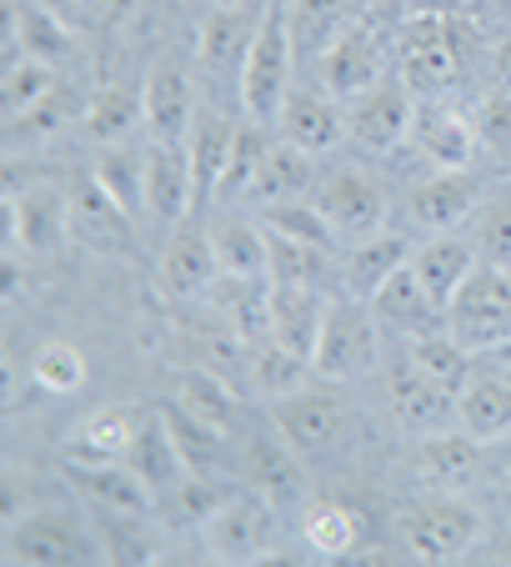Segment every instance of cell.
<instances>
[{"label":"cell","instance_id":"cell-1","mask_svg":"<svg viewBox=\"0 0 511 567\" xmlns=\"http://www.w3.org/2000/svg\"><path fill=\"white\" fill-rule=\"evenodd\" d=\"M241 111L261 126H277L286 96L296 91V41H291V21L286 6H267L261 11V31H255L251 51H246L241 65Z\"/></svg>","mask_w":511,"mask_h":567},{"label":"cell","instance_id":"cell-2","mask_svg":"<svg viewBox=\"0 0 511 567\" xmlns=\"http://www.w3.org/2000/svg\"><path fill=\"white\" fill-rule=\"evenodd\" d=\"M376 362H382V321H376L372 301L352 297V291L331 297L316 352H311L316 377L321 382H362L376 372Z\"/></svg>","mask_w":511,"mask_h":567},{"label":"cell","instance_id":"cell-3","mask_svg":"<svg viewBox=\"0 0 511 567\" xmlns=\"http://www.w3.org/2000/svg\"><path fill=\"white\" fill-rule=\"evenodd\" d=\"M447 332L471 357H491L511 347V267L477 261V271L447 301Z\"/></svg>","mask_w":511,"mask_h":567},{"label":"cell","instance_id":"cell-4","mask_svg":"<svg viewBox=\"0 0 511 567\" xmlns=\"http://www.w3.org/2000/svg\"><path fill=\"white\" fill-rule=\"evenodd\" d=\"M461 31L457 16H411L396 35V75L416 96H447L461 81Z\"/></svg>","mask_w":511,"mask_h":567},{"label":"cell","instance_id":"cell-5","mask_svg":"<svg viewBox=\"0 0 511 567\" xmlns=\"http://www.w3.org/2000/svg\"><path fill=\"white\" fill-rule=\"evenodd\" d=\"M196 533H201L211 563H267L281 547V507H271L255 487H246V493H231V503L216 517H206Z\"/></svg>","mask_w":511,"mask_h":567},{"label":"cell","instance_id":"cell-6","mask_svg":"<svg viewBox=\"0 0 511 567\" xmlns=\"http://www.w3.org/2000/svg\"><path fill=\"white\" fill-rule=\"evenodd\" d=\"M401 543L416 563H461L481 547V513L457 493H441L437 503H421L401 517Z\"/></svg>","mask_w":511,"mask_h":567},{"label":"cell","instance_id":"cell-7","mask_svg":"<svg viewBox=\"0 0 511 567\" xmlns=\"http://www.w3.org/2000/svg\"><path fill=\"white\" fill-rule=\"evenodd\" d=\"M0 553L6 563H31V567H71V563H101L106 547L85 527L65 523L61 513H25L21 523H6L0 533Z\"/></svg>","mask_w":511,"mask_h":567},{"label":"cell","instance_id":"cell-8","mask_svg":"<svg viewBox=\"0 0 511 567\" xmlns=\"http://www.w3.org/2000/svg\"><path fill=\"white\" fill-rule=\"evenodd\" d=\"M311 202L321 206V216L331 221V231L341 241H362V236L386 226V186L376 182L366 166H336L316 182Z\"/></svg>","mask_w":511,"mask_h":567},{"label":"cell","instance_id":"cell-9","mask_svg":"<svg viewBox=\"0 0 511 567\" xmlns=\"http://www.w3.org/2000/svg\"><path fill=\"white\" fill-rule=\"evenodd\" d=\"M386 75H392L386 51L376 41V31H366V25H352L316 55V86H326L336 101H362L372 86H382Z\"/></svg>","mask_w":511,"mask_h":567},{"label":"cell","instance_id":"cell-10","mask_svg":"<svg viewBox=\"0 0 511 567\" xmlns=\"http://www.w3.org/2000/svg\"><path fill=\"white\" fill-rule=\"evenodd\" d=\"M271 422H277L281 437L306 457V452H331L336 447V442L346 437V427H352V412H346L341 396L316 392V386H301V392L271 402Z\"/></svg>","mask_w":511,"mask_h":567},{"label":"cell","instance_id":"cell-11","mask_svg":"<svg viewBox=\"0 0 511 567\" xmlns=\"http://www.w3.org/2000/svg\"><path fill=\"white\" fill-rule=\"evenodd\" d=\"M411 146L421 151L437 172H461L477 161L481 131L467 111H457L447 96H421L416 101V121H411Z\"/></svg>","mask_w":511,"mask_h":567},{"label":"cell","instance_id":"cell-12","mask_svg":"<svg viewBox=\"0 0 511 567\" xmlns=\"http://www.w3.org/2000/svg\"><path fill=\"white\" fill-rule=\"evenodd\" d=\"M241 477L246 487L267 497L271 507L291 513L296 503H306V467H301V452L286 437H271V432H251L241 447Z\"/></svg>","mask_w":511,"mask_h":567},{"label":"cell","instance_id":"cell-13","mask_svg":"<svg viewBox=\"0 0 511 567\" xmlns=\"http://www.w3.org/2000/svg\"><path fill=\"white\" fill-rule=\"evenodd\" d=\"M416 101L421 96L392 71L382 86H372L362 101H352V111H346V121H352V141H362L366 151H392V146H401V141H411Z\"/></svg>","mask_w":511,"mask_h":567},{"label":"cell","instance_id":"cell-14","mask_svg":"<svg viewBox=\"0 0 511 567\" xmlns=\"http://www.w3.org/2000/svg\"><path fill=\"white\" fill-rule=\"evenodd\" d=\"M6 221H11V247L31 257H55L71 236V196L55 186H31V192L6 196Z\"/></svg>","mask_w":511,"mask_h":567},{"label":"cell","instance_id":"cell-15","mask_svg":"<svg viewBox=\"0 0 511 567\" xmlns=\"http://www.w3.org/2000/svg\"><path fill=\"white\" fill-rule=\"evenodd\" d=\"M481 447H487V442L471 437L467 427L426 432L411 452V472L431 493H467L481 477Z\"/></svg>","mask_w":511,"mask_h":567},{"label":"cell","instance_id":"cell-16","mask_svg":"<svg viewBox=\"0 0 511 567\" xmlns=\"http://www.w3.org/2000/svg\"><path fill=\"white\" fill-rule=\"evenodd\" d=\"M372 311H376V321H382L386 332L406 337V342L431 337V332H447V307L426 291V281L416 277L411 261L396 267L392 277L382 281V291L372 297Z\"/></svg>","mask_w":511,"mask_h":567},{"label":"cell","instance_id":"cell-17","mask_svg":"<svg viewBox=\"0 0 511 567\" xmlns=\"http://www.w3.org/2000/svg\"><path fill=\"white\" fill-rule=\"evenodd\" d=\"M216 277H221V261H216L211 226L181 221L160 251V291L170 301H201Z\"/></svg>","mask_w":511,"mask_h":567},{"label":"cell","instance_id":"cell-18","mask_svg":"<svg viewBox=\"0 0 511 567\" xmlns=\"http://www.w3.org/2000/svg\"><path fill=\"white\" fill-rule=\"evenodd\" d=\"M146 156V216L181 226L196 212V172L186 141H150Z\"/></svg>","mask_w":511,"mask_h":567},{"label":"cell","instance_id":"cell-19","mask_svg":"<svg viewBox=\"0 0 511 567\" xmlns=\"http://www.w3.org/2000/svg\"><path fill=\"white\" fill-rule=\"evenodd\" d=\"M65 477H71V487L81 493V503L101 517H150L156 513V493H150L126 462H106V467L71 462Z\"/></svg>","mask_w":511,"mask_h":567},{"label":"cell","instance_id":"cell-20","mask_svg":"<svg viewBox=\"0 0 511 567\" xmlns=\"http://www.w3.org/2000/svg\"><path fill=\"white\" fill-rule=\"evenodd\" d=\"M65 196H71V236L81 241V247L106 251V257H116V251L131 247L136 216H131L121 202H111V196L101 192L96 176H81Z\"/></svg>","mask_w":511,"mask_h":567},{"label":"cell","instance_id":"cell-21","mask_svg":"<svg viewBox=\"0 0 511 567\" xmlns=\"http://www.w3.org/2000/svg\"><path fill=\"white\" fill-rule=\"evenodd\" d=\"M281 136L296 141L301 151H311V156H321V151H336L341 141L352 136V121H346V111H341V101L331 96L326 86H296L286 96V106H281Z\"/></svg>","mask_w":511,"mask_h":567},{"label":"cell","instance_id":"cell-22","mask_svg":"<svg viewBox=\"0 0 511 567\" xmlns=\"http://www.w3.org/2000/svg\"><path fill=\"white\" fill-rule=\"evenodd\" d=\"M126 467L156 493V507H160V497H170L186 477H191V462H186L181 442H176V432H170V422L160 408L140 417V432L126 452Z\"/></svg>","mask_w":511,"mask_h":567},{"label":"cell","instance_id":"cell-23","mask_svg":"<svg viewBox=\"0 0 511 567\" xmlns=\"http://www.w3.org/2000/svg\"><path fill=\"white\" fill-rule=\"evenodd\" d=\"M386 392H392V417L401 422L406 432H416V437L441 432V427H457V392L441 386L437 377L416 372L411 362L396 367L392 382H386Z\"/></svg>","mask_w":511,"mask_h":567},{"label":"cell","instance_id":"cell-24","mask_svg":"<svg viewBox=\"0 0 511 567\" xmlns=\"http://www.w3.org/2000/svg\"><path fill=\"white\" fill-rule=\"evenodd\" d=\"M477 206H481V186H477V176H471V166L426 176V182L411 186V196H406V216H411L421 231H431V236L457 231Z\"/></svg>","mask_w":511,"mask_h":567},{"label":"cell","instance_id":"cell-25","mask_svg":"<svg viewBox=\"0 0 511 567\" xmlns=\"http://www.w3.org/2000/svg\"><path fill=\"white\" fill-rule=\"evenodd\" d=\"M201 301L246 347L271 342V277H231V271H221Z\"/></svg>","mask_w":511,"mask_h":567},{"label":"cell","instance_id":"cell-26","mask_svg":"<svg viewBox=\"0 0 511 567\" xmlns=\"http://www.w3.org/2000/svg\"><path fill=\"white\" fill-rule=\"evenodd\" d=\"M255 31H261V16H251L241 0L236 6H216L201 21V31H196V61H201V71L216 75V81H226V75L241 81V65H246Z\"/></svg>","mask_w":511,"mask_h":567},{"label":"cell","instance_id":"cell-27","mask_svg":"<svg viewBox=\"0 0 511 567\" xmlns=\"http://www.w3.org/2000/svg\"><path fill=\"white\" fill-rule=\"evenodd\" d=\"M146 412L136 408H96L91 417H81L65 432V462H91V467H106V462H126L131 442L140 432Z\"/></svg>","mask_w":511,"mask_h":567},{"label":"cell","instance_id":"cell-28","mask_svg":"<svg viewBox=\"0 0 511 567\" xmlns=\"http://www.w3.org/2000/svg\"><path fill=\"white\" fill-rule=\"evenodd\" d=\"M331 297L316 287H277L271 281V342H281L286 352L306 357L316 352V337H321V321H326Z\"/></svg>","mask_w":511,"mask_h":567},{"label":"cell","instance_id":"cell-29","mask_svg":"<svg viewBox=\"0 0 511 567\" xmlns=\"http://www.w3.org/2000/svg\"><path fill=\"white\" fill-rule=\"evenodd\" d=\"M140 86H146V131H150V141H186L191 136V126H196L191 75H181L176 65H156Z\"/></svg>","mask_w":511,"mask_h":567},{"label":"cell","instance_id":"cell-30","mask_svg":"<svg viewBox=\"0 0 511 567\" xmlns=\"http://www.w3.org/2000/svg\"><path fill=\"white\" fill-rule=\"evenodd\" d=\"M411 241L406 236H396V231H372V236H362V241H352V251L341 257V287L352 291V297H362V301H372L376 291H382V281L392 277L396 267H406L411 261Z\"/></svg>","mask_w":511,"mask_h":567},{"label":"cell","instance_id":"cell-31","mask_svg":"<svg viewBox=\"0 0 511 567\" xmlns=\"http://www.w3.org/2000/svg\"><path fill=\"white\" fill-rule=\"evenodd\" d=\"M316 192V166H311V151H301L296 141H271V151L261 156V172L251 182V202L255 206H281V202H301V196Z\"/></svg>","mask_w":511,"mask_h":567},{"label":"cell","instance_id":"cell-32","mask_svg":"<svg viewBox=\"0 0 511 567\" xmlns=\"http://www.w3.org/2000/svg\"><path fill=\"white\" fill-rule=\"evenodd\" d=\"M477 261H481L477 241H467V236H451V231H437L431 241H421V247L411 251L416 277L426 281V291H431L441 307H447V301L461 291V281L477 271Z\"/></svg>","mask_w":511,"mask_h":567},{"label":"cell","instance_id":"cell-33","mask_svg":"<svg viewBox=\"0 0 511 567\" xmlns=\"http://www.w3.org/2000/svg\"><path fill=\"white\" fill-rule=\"evenodd\" d=\"M457 427H467L481 442H501L511 432V377L471 372L457 392Z\"/></svg>","mask_w":511,"mask_h":567},{"label":"cell","instance_id":"cell-34","mask_svg":"<svg viewBox=\"0 0 511 567\" xmlns=\"http://www.w3.org/2000/svg\"><path fill=\"white\" fill-rule=\"evenodd\" d=\"M146 126V86H131V81H106V86L91 96L85 106L81 131L101 146L111 141H131V131Z\"/></svg>","mask_w":511,"mask_h":567},{"label":"cell","instance_id":"cell-35","mask_svg":"<svg viewBox=\"0 0 511 567\" xmlns=\"http://www.w3.org/2000/svg\"><path fill=\"white\" fill-rule=\"evenodd\" d=\"M231 141H236V121L211 116L201 111L186 136V151H191V172H196V206H211L216 192H221L226 161H231Z\"/></svg>","mask_w":511,"mask_h":567},{"label":"cell","instance_id":"cell-36","mask_svg":"<svg viewBox=\"0 0 511 567\" xmlns=\"http://www.w3.org/2000/svg\"><path fill=\"white\" fill-rule=\"evenodd\" d=\"M356 11L362 0H291L286 21H291V41H296V55H311L316 61L336 35H346L356 25Z\"/></svg>","mask_w":511,"mask_h":567},{"label":"cell","instance_id":"cell-37","mask_svg":"<svg viewBox=\"0 0 511 567\" xmlns=\"http://www.w3.org/2000/svg\"><path fill=\"white\" fill-rule=\"evenodd\" d=\"M146 156L150 151L131 146V141H111V146L91 161V176L101 182V192L126 206L136 221L146 216Z\"/></svg>","mask_w":511,"mask_h":567},{"label":"cell","instance_id":"cell-38","mask_svg":"<svg viewBox=\"0 0 511 567\" xmlns=\"http://www.w3.org/2000/svg\"><path fill=\"white\" fill-rule=\"evenodd\" d=\"M267 241H271L267 277L277 281V287H316V291H326V281L341 277L336 251L291 241V236H281V231H267Z\"/></svg>","mask_w":511,"mask_h":567},{"label":"cell","instance_id":"cell-39","mask_svg":"<svg viewBox=\"0 0 511 567\" xmlns=\"http://www.w3.org/2000/svg\"><path fill=\"white\" fill-rule=\"evenodd\" d=\"M170 402H176L181 412H191V417L211 422V427L231 432L236 392L221 372H211V367H186V372H176V382H170Z\"/></svg>","mask_w":511,"mask_h":567},{"label":"cell","instance_id":"cell-40","mask_svg":"<svg viewBox=\"0 0 511 567\" xmlns=\"http://www.w3.org/2000/svg\"><path fill=\"white\" fill-rule=\"evenodd\" d=\"M311 372H316V367H311L306 357L286 352L281 342H255L251 357H246V382H251L255 396H267V402H281V396L301 392Z\"/></svg>","mask_w":511,"mask_h":567},{"label":"cell","instance_id":"cell-41","mask_svg":"<svg viewBox=\"0 0 511 567\" xmlns=\"http://www.w3.org/2000/svg\"><path fill=\"white\" fill-rule=\"evenodd\" d=\"M211 241H216L221 271H231V277H267V261H271L267 226H251L241 216H221L211 226Z\"/></svg>","mask_w":511,"mask_h":567},{"label":"cell","instance_id":"cell-42","mask_svg":"<svg viewBox=\"0 0 511 567\" xmlns=\"http://www.w3.org/2000/svg\"><path fill=\"white\" fill-rule=\"evenodd\" d=\"M51 91H55V65L41 61V55H21L15 65L0 71V111H6V121H21L25 111L45 106Z\"/></svg>","mask_w":511,"mask_h":567},{"label":"cell","instance_id":"cell-43","mask_svg":"<svg viewBox=\"0 0 511 567\" xmlns=\"http://www.w3.org/2000/svg\"><path fill=\"white\" fill-rule=\"evenodd\" d=\"M6 16L15 21V31H21V41H25V51L31 55H41V61H51V65L71 55L75 25L65 21L55 6H11Z\"/></svg>","mask_w":511,"mask_h":567},{"label":"cell","instance_id":"cell-44","mask_svg":"<svg viewBox=\"0 0 511 567\" xmlns=\"http://www.w3.org/2000/svg\"><path fill=\"white\" fill-rule=\"evenodd\" d=\"M406 362H411L416 372L437 377V382L451 386V392H461V386H467V377H471V352L451 332H431V337L406 342Z\"/></svg>","mask_w":511,"mask_h":567},{"label":"cell","instance_id":"cell-45","mask_svg":"<svg viewBox=\"0 0 511 567\" xmlns=\"http://www.w3.org/2000/svg\"><path fill=\"white\" fill-rule=\"evenodd\" d=\"M231 493H236V487L216 482L211 472H191L176 493L160 497V513H166L170 523H181V527H201L206 517H216L226 503H231Z\"/></svg>","mask_w":511,"mask_h":567},{"label":"cell","instance_id":"cell-46","mask_svg":"<svg viewBox=\"0 0 511 567\" xmlns=\"http://www.w3.org/2000/svg\"><path fill=\"white\" fill-rule=\"evenodd\" d=\"M160 412H166V422H170V432H176V442H181L191 472H221L226 467V457H231V452H226V432L221 427H211V422L181 412L176 402H166Z\"/></svg>","mask_w":511,"mask_h":567},{"label":"cell","instance_id":"cell-47","mask_svg":"<svg viewBox=\"0 0 511 567\" xmlns=\"http://www.w3.org/2000/svg\"><path fill=\"white\" fill-rule=\"evenodd\" d=\"M271 151V136L261 121L246 116L241 126H236V141H231V161H226V176H221V192H216V202H236V196L251 192L255 172H261V156Z\"/></svg>","mask_w":511,"mask_h":567},{"label":"cell","instance_id":"cell-48","mask_svg":"<svg viewBox=\"0 0 511 567\" xmlns=\"http://www.w3.org/2000/svg\"><path fill=\"white\" fill-rule=\"evenodd\" d=\"M306 543L316 547L321 557H346L362 543V513L341 503H311L306 507Z\"/></svg>","mask_w":511,"mask_h":567},{"label":"cell","instance_id":"cell-49","mask_svg":"<svg viewBox=\"0 0 511 567\" xmlns=\"http://www.w3.org/2000/svg\"><path fill=\"white\" fill-rule=\"evenodd\" d=\"M261 226L267 231H281V236H291V241H306V247H326V251H336L341 247V236L331 231V221L321 216V206L311 202V196H301V202H281V206H261Z\"/></svg>","mask_w":511,"mask_h":567},{"label":"cell","instance_id":"cell-50","mask_svg":"<svg viewBox=\"0 0 511 567\" xmlns=\"http://www.w3.org/2000/svg\"><path fill=\"white\" fill-rule=\"evenodd\" d=\"M31 382L41 386V392H51V396L75 392V386L85 382V357H81V347H71V342H45L41 352L31 357Z\"/></svg>","mask_w":511,"mask_h":567},{"label":"cell","instance_id":"cell-51","mask_svg":"<svg viewBox=\"0 0 511 567\" xmlns=\"http://www.w3.org/2000/svg\"><path fill=\"white\" fill-rule=\"evenodd\" d=\"M477 251L481 261H497V267H511V186H501L477 216Z\"/></svg>","mask_w":511,"mask_h":567},{"label":"cell","instance_id":"cell-52","mask_svg":"<svg viewBox=\"0 0 511 567\" xmlns=\"http://www.w3.org/2000/svg\"><path fill=\"white\" fill-rule=\"evenodd\" d=\"M111 533H106V563H156L160 543L146 533V517H106Z\"/></svg>","mask_w":511,"mask_h":567},{"label":"cell","instance_id":"cell-53","mask_svg":"<svg viewBox=\"0 0 511 567\" xmlns=\"http://www.w3.org/2000/svg\"><path fill=\"white\" fill-rule=\"evenodd\" d=\"M477 131H481V146L511 151V91H491V96L481 101Z\"/></svg>","mask_w":511,"mask_h":567},{"label":"cell","instance_id":"cell-54","mask_svg":"<svg viewBox=\"0 0 511 567\" xmlns=\"http://www.w3.org/2000/svg\"><path fill=\"white\" fill-rule=\"evenodd\" d=\"M131 0H55V11L75 25V31H96V25H116L126 16Z\"/></svg>","mask_w":511,"mask_h":567},{"label":"cell","instance_id":"cell-55","mask_svg":"<svg viewBox=\"0 0 511 567\" xmlns=\"http://www.w3.org/2000/svg\"><path fill=\"white\" fill-rule=\"evenodd\" d=\"M491 71H497V86L511 91V41H501L497 51H491Z\"/></svg>","mask_w":511,"mask_h":567},{"label":"cell","instance_id":"cell-56","mask_svg":"<svg viewBox=\"0 0 511 567\" xmlns=\"http://www.w3.org/2000/svg\"><path fill=\"white\" fill-rule=\"evenodd\" d=\"M487 563H511V533H507V537H497V543L487 547Z\"/></svg>","mask_w":511,"mask_h":567},{"label":"cell","instance_id":"cell-57","mask_svg":"<svg viewBox=\"0 0 511 567\" xmlns=\"http://www.w3.org/2000/svg\"><path fill=\"white\" fill-rule=\"evenodd\" d=\"M491 357H497V367H491V372L511 377V347H501V352H491Z\"/></svg>","mask_w":511,"mask_h":567},{"label":"cell","instance_id":"cell-58","mask_svg":"<svg viewBox=\"0 0 511 567\" xmlns=\"http://www.w3.org/2000/svg\"><path fill=\"white\" fill-rule=\"evenodd\" d=\"M501 507H507V517H511V477H507V487H501Z\"/></svg>","mask_w":511,"mask_h":567}]
</instances>
